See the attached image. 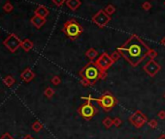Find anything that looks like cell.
Returning <instances> with one entry per match:
<instances>
[{
	"instance_id": "6da1fadb",
	"label": "cell",
	"mask_w": 165,
	"mask_h": 139,
	"mask_svg": "<svg viewBox=\"0 0 165 139\" xmlns=\"http://www.w3.org/2000/svg\"><path fill=\"white\" fill-rule=\"evenodd\" d=\"M117 50L131 66L137 67L147 57L150 48L138 35L133 34Z\"/></svg>"
},
{
	"instance_id": "7a4b0ae2",
	"label": "cell",
	"mask_w": 165,
	"mask_h": 139,
	"mask_svg": "<svg viewBox=\"0 0 165 139\" xmlns=\"http://www.w3.org/2000/svg\"><path fill=\"white\" fill-rule=\"evenodd\" d=\"M81 78L88 79L92 86L99 79H105L107 77V73L103 72L99 69V67L95 64V62L90 61L79 72Z\"/></svg>"
},
{
	"instance_id": "3957f363",
	"label": "cell",
	"mask_w": 165,
	"mask_h": 139,
	"mask_svg": "<svg viewBox=\"0 0 165 139\" xmlns=\"http://www.w3.org/2000/svg\"><path fill=\"white\" fill-rule=\"evenodd\" d=\"M82 100H89L91 101H95V103H98L100 107H102V109L105 112L111 111L115 106L118 104V100L115 98V96L109 91L104 92L99 98H92L91 96H89V97H82Z\"/></svg>"
},
{
	"instance_id": "277c9868",
	"label": "cell",
	"mask_w": 165,
	"mask_h": 139,
	"mask_svg": "<svg viewBox=\"0 0 165 139\" xmlns=\"http://www.w3.org/2000/svg\"><path fill=\"white\" fill-rule=\"evenodd\" d=\"M62 31L71 41H75L78 37L82 35L84 32V28L75 18H71L64 23Z\"/></svg>"
},
{
	"instance_id": "5b68a950",
	"label": "cell",
	"mask_w": 165,
	"mask_h": 139,
	"mask_svg": "<svg viewBox=\"0 0 165 139\" xmlns=\"http://www.w3.org/2000/svg\"><path fill=\"white\" fill-rule=\"evenodd\" d=\"M78 113H79L85 120H91L94 116L97 114L98 108L94 104H92V101L89 100H86L85 103H82L79 108H78Z\"/></svg>"
},
{
	"instance_id": "8992f818",
	"label": "cell",
	"mask_w": 165,
	"mask_h": 139,
	"mask_svg": "<svg viewBox=\"0 0 165 139\" xmlns=\"http://www.w3.org/2000/svg\"><path fill=\"white\" fill-rule=\"evenodd\" d=\"M91 20H92V22L97 25L99 28H104V27H106L110 23V21H111V17L107 15L104 10H100L92 17Z\"/></svg>"
},
{
	"instance_id": "52a82bcc",
	"label": "cell",
	"mask_w": 165,
	"mask_h": 139,
	"mask_svg": "<svg viewBox=\"0 0 165 139\" xmlns=\"http://www.w3.org/2000/svg\"><path fill=\"white\" fill-rule=\"evenodd\" d=\"M128 120H129L130 124L133 125L136 128H140L143 127L145 124L148 123V118H147V116L140 110H136L133 114L129 116Z\"/></svg>"
},
{
	"instance_id": "ba28073f",
	"label": "cell",
	"mask_w": 165,
	"mask_h": 139,
	"mask_svg": "<svg viewBox=\"0 0 165 139\" xmlns=\"http://www.w3.org/2000/svg\"><path fill=\"white\" fill-rule=\"evenodd\" d=\"M95 64L99 67V69L103 72H106L113 66L114 62L112 61L111 57L107 52H103L102 54H100V56L96 59Z\"/></svg>"
},
{
	"instance_id": "9c48e42d",
	"label": "cell",
	"mask_w": 165,
	"mask_h": 139,
	"mask_svg": "<svg viewBox=\"0 0 165 139\" xmlns=\"http://www.w3.org/2000/svg\"><path fill=\"white\" fill-rule=\"evenodd\" d=\"M3 45L10 50L11 52L17 51V49L21 45V41L19 39L16 34H11L8 36V38L3 41Z\"/></svg>"
},
{
	"instance_id": "30bf717a",
	"label": "cell",
	"mask_w": 165,
	"mask_h": 139,
	"mask_svg": "<svg viewBox=\"0 0 165 139\" xmlns=\"http://www.w3.org/2000/svg\"><path fill=\"white\" fill-rule=\"evenodd\" d=\"M143 70L148 76H150V77H154L160 72L161 66L155 60H149V62H147L144 65Z\"/></svg>"
},
{
	"instance_id": "8fae6325",
	"label": "cell",
	"mask_w": 165,
	"mask_h": 139,
	"mask_svg": "<svg viewBox=\"0 0 165 139\" xmlns=\"http://www.w3.org/2000/svg\"><path fill=\"white\" fill-rule=\"evenodd\" d=\"M21 79L25 81V82H30L31 80H33V78L35 77V73L31 71L30 69H25L24 72L21 73Z\"/></svg>"
},
{
	"instance_id": "7c38bea8",
	"label": "cell",
	"mask_w": 165,
	"mask_h": 139,
	"mask_svg": "<svg viewBox=\"0 0 165 139\" xmlns=\"http://www.w3.org/2000/svg\"><path fill=\"white\" fill-rule=\"evenodd\" d=\"M31 23L33 24V26H35L37 29H40L41 27H42L45 23H46V18L44 17H41L39 16H34V17H31V20H30Z\"/></svg>"
},
{
	"instance_id": "4fadbf2b",
	"label": "cell",
	"mask_w": 165,
	"mask_h": 139,
	"mask_svg": "<svg viewBox=\"0 0 165 139\" xmlns=\"http://www.w3.org/2000/svg\"><path fill=\"white\" fill-rule=\"evenodd\" d=\"M35 15L36 16H39L41 17H44L46 18L48 16H49V14H50V11L48 10V8L47 7H45L44 5H39L37 8L35 9Z\"/></svg>"
},
{
	"instance_id": "5bb4252c",
	"label": "cell",
	"mask_w": 165,
	"mask_h": 139,
	"mask_svg": "<svg viewBox=\"0 0 165 139\" xmlns=\"http://www.w3.org/2000/svg\"><path fill=\"white\" fill-rule=\"evenodd\" d=\"M65 3H66V6L73 12L78 10L82 5L81 0H66Z\"/></svg>"
},
{
	"instance_id": "9a60e30c",
	"label": "cell",
	"mask_w": 165,
	"mask_h": 139,
	"mask_svg": "<svg viewBox=\"0 0 165 139\" xmlns=\"http://www.w3.org/2000/svg\"><path fill=\"white\" fill-rule=\"evenodd\" d=\"M85 54H86V56L90 60V61H93L94 59H96V58L98 57V52H97V50L94 49L93 48H89V49L86 51Z\"/></svg>"
},
{
	"instance_id": "2e32d148",
	"label": "cell",
	"mask_w": 165,
	"mask_h": 139,
	"mask_svg": "<svg viewBox=\"0 0 165 139\" xmlns=\"http://www.w3.org/2000/svg\"><path fill=\"white\" fill-rule=\"evenodd\" d=\"M21 48H24L25 51H29L33 48V43L29 39H24V41H21Z\"/></svg>"
},
{
	"instance_id": "e0dca14e",
	"label": "cell",
	"mask_w": 165,
	"mask_h": 139,
	"mask_svg": "<svg viewBox=\"0 0 165 139\" xmlns=\"http://www.w3.org/2000/svg\"><path fill=\"white\" fill-rule=\"evenodd\" d=\"M3 82L7 87H12L14 84H15V78H14L12 76H7L3 79Z\"/></svg>"
},
{
	"instance_id": "ac0fdd59",
	"label": "cell",
	"mask_w": 165,
	"mask_h": 139,
	"mask_svg": "<svg viewBox=\"0 0 165 139\" xmlns=\"http://www.w3.org/2000/svg\"><path fill=\"white\" fill-rule=\"evenodd\" d=\"M102 124L104 125V127L106 128H110L112 126H114V123H113V119L110 118V117H106L103 119Z\"/></svg>"
},
{
	"instance_id": "d6986e66",
	"label": "cell",
	"mask_w": 165,
	"mask_h": 139,
	"mask_svg": "<svg viewBox=\"0 0 165 139\" xmlns=\"http://www.w3.org/2000/svg\"><path fill=\"white\" fill-rule=\"evenodd\" d=\"M44 95L47 97L48 99H52L54 95V90L52 87H47L44 91Z\"/></svg>"
},
{
	"instance_id": "ffe728a7",
	"label": "cell",
	"mask_w": 165,
	"mask_h": 139,
	"mask_svg": "<svg viewBox=\"0 0 165 139\" xmlns=\"http://www.w3.org/2000/svg\"><path fill=\"white\" fill-rule=\"evenodd\" d=\"M104 11H105V13L107 14V15H109L110 17H111L113 14L116 12V8H115V6L112 5V4H109V5L104 9Z\"/></svg>"
},
{
	"instance_id": "44dd1931",
	"label": "cell",
	"mask_w": 165,
	"mask_h": 139,
	"mask_svg": "<svg viewBox=\"0 0 165 139\" xmlns=\"http://www.w3.org/2000/svg\"><path fill=\"white\" fill-rule=\"evenodd\" d=\"M42 128H43V125L39 121H35L33 124H32V129H33L35 132H39Z\"/></svg>"
},
{
	"instance_id": "7402d4cb",
	"label": "cell",
	"mask_w": 165,
	"mask_h": 139,
	"mask_svg": "<svg viewBox=\"0 0 165 139\" xmlns=\"http://www.w3.org/2000/svg\"><path fill=\"white\" fill-rule=\"evenodd\" d=\"M157 55H158V53H157V50H154L153 48H150L148 54H147V57H149L150 60H154V58L157 57Z\"/></svg>"
},
{
	"instance_id": "603a6c76",
	"label": "cell",
	"mask_w": 165,
	"mask_h": 139,
	"mask_svg": "<svg viewBox=\"0 0 165 139\" xmlns=\"http://www.w3.org/2000/svg\"><path fill=\"white\" fill-rule=\"evenodd\" d=\"M110 57H111V59H112V61L114 62V64L116 63L118 59H120L121 57V53L118 51V50H116V51H114L113 53H111V55H110Z\"/></svg>"
},
{
	"instance_id": "cb8c5ba5",
	"label": "cell",
	"mask_w": 165,
	"mask_h": 139,
	"mask_svg": "<svg viewBox=\"0 0 165 139\" xmlns=\"http://www.w3.org/2000/svg\"><path fill=\"white\" fill-rule=\"evenodd\" d=\"M13 9H14V7L10 2H6L3 6V10L6 13H11L13 11Z\"/></svg>"
},
{
	"instance_id": "d4e9b609",
	"label": "cell",
	"mask_w": 165,
	"mask_h": 139,
	"mask_svg": "<svg viewBox=\"0 0 165 139\" xmlns=\"http://www.w3.org/2000/svg\"><path fill=\"white\" fill-rule=\"evenodd\" d=\"M51 82L53 83V85H59L61 83V79H60V77H59L58 76H54L52 77Z\"/></svg>"
},
{
	"instance_id": "484cf974",
	"label": "cell",
	"mask_w": 165,
	"mask_h": 139,
	"mask_svg": "<svg viewBox=\"0 0 165 139\" xmlns=\"http://www.w3.org/2000/svg\"><path fill=\"white\" fill-rule=\"evenodd\" d=\"M148 125H149V127L150 128H153V129H154V128H157V125H158V123H157V121L155 119H152L150 121H149L148 122Z\"/></svg>"
},
{
	"instance_id": "4316f807",
	"label": "cell",
	"mask_w": 165,
	"mask_h": 139,
	"mask_svg": "<svg viewBox=\"0 0 165 139\" xmlns=\"http://www.w3.org/2000/svg\"><path fill=\"white\" fill-rule=\"evenodd\" d=\"M113 123H114V126L115 127H121V125L122 124V121H121V118H118V117H116V118H114L113 119Z\"/></svg>"
},
{
	"instance_id": "83f0119b",
	"label": "cell",
	"mask_w": 165,
	"mask_h": 139,
	"mask_svg": "<svg viewBox=\"0 0 165 139\" xmlns=\"http://www.w3.org/2000/svg\"><path fill=\"white\" fill-rule=\"evenodd\" d=\"M80 82L84 87H91V86H92V84H91V83L88 79H86V78H81Z\"/></svg>"
},
{
	"instance_id": "f1b7e54d",
	"label": "cell",
	"mask_w": 165,
	"mask_h": 139,
	"mask_svg": "<svg viewBox=\"0 0 165 139\" xmlns=\"http://www.w3.org/2000/svg\"><path fill=\"white\" fill-rule=\"evenodd\" d=\"M142 8H143L145 11H150V9H152V4H150L149 1H145L143 4H142Z\"/></svg>"
},
{
	"instance_id": "f546056e",
	"label": "cell",
	"mask_w": 165,
	"mask_h": 139,
	"mask_svg": "<svg viewBox=\"0 0 165 139\" xmlns=\"http://www.w3.org/2000/svg\"><path fill=\"white\" fill-rule=\"evenodd\" d=\"M65 2H66V0H53V3L56 6H58V7L62 6Z\"/></svg>"
},
{
	"instance_id": "4dcf8cb0",
	"label": "cell",
	"mask_w": 165,
	"mask_h": 139,
	"mask_svg": "<svg viewBox=\"0 0 165 139\" xmlns=\"http://www.w3.org/2000/svg\"><path fill=\"white\" fill-rule=\"evenodd\" d=\"M157 116H158V118L160 120H164L165 119V111L164 110H160L159 112L157 113Z\"/></svg>"
},
{
	"instance_id": "1f68e13d",
	"label": "cell",
	"mask_w": 165,
	"mask_h": 139,
	"mask_svg": "<svg viewBox=\"0 0 165 139\" xmlns=\"http://www.w3.org/2000/svg\"><path fill=\"white\" fill-rule=\"evenodd\" d=\"M0 139H14L9 133H4L3 135L0 137Z\"/></svg>"
},
{
	"instance_id": "d6a6232c",
	"label": "cell",
	"mask_w": 165,
	"mask_h": 139,
	"mask_svg": "<svg viewBox=\"0 0 165 139\" xmlns=\"http://www.w3.org/2000/svg\"><path fill=\"white\" fill-rule=\"evenodd\" d=\"M160 44H161L162 45H164V46H165V36H164L163 38L161 39V41H160Z\"/></svg>"
},
{
	"instance_id": "836d02e7",
	"label": "cell",
	"mask_w": 165,
	"mask_h": 139,
	"mask_svg": "<svg viewBox=\"0 0 165 139\" xmlns=\"http://www.w3.org/2000/svg\"><path fill=\"white\" fill-rule=\"evenodd\" d=\"M24 139H34L33 137H32L31 135H26V136H24Z\"/></svg>"
},
{
	"instance_id": "e575fe53",
	"label": "cell",
	"mask_w": 165,
	"mask_h": 139,
	"mask_svg": "<svg viewBox=\"0 0 165 139\" xmlns=\"http://www.w3.org/2000/svg\"><path fill=\"white\" fill-rule=\"evenodd\" d=\"M158 139H165V134H161V135L158 137Z\"/></svg>"
},
{
	"instance_id": "d590c367",
	"label": "cell",
	"mask_w": 165,
	"mask_h": 139,
	"mask_svg": "<svg viewBox=\"0 0 165 139\" xmlns=\"http://www.w3.org/2000/svg\"><path fill=\"white\" fill-rule=\"evenodd\" d=\"M163 97H164V99H165V94H164V96H163Z\"/></svg>"
},
{
	"instance_id": "8d00e7d4",
	"label": "cell",
	"mask_w": 165,
	"mask_h": 139,
	"mask_svg": "<svg viewBox=\"0 0 165 139\" xmlns=\"http://www.w3.org/2000/svg\"><path fill=\"white\" fill-rule=\"evenodd\" d=\"M164 5H165V2H164Z\"/></svg>"
}]
</instances>
